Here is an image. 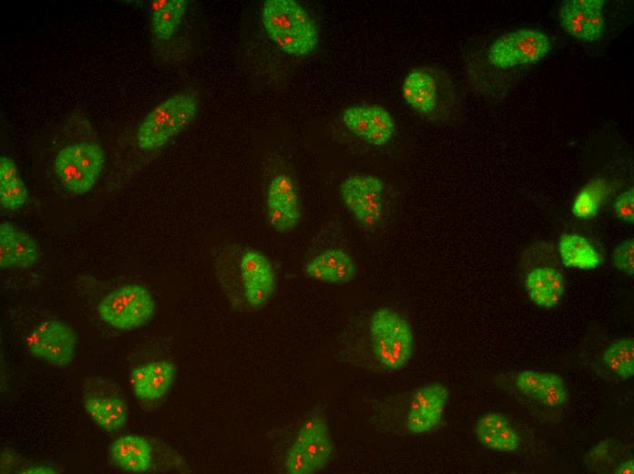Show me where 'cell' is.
Masks as SVG:
<instances>
[{
    "instance_id": "4316f807",
    "label": "cell",
    "mask_w": 634,
    "mask_h": 474,
    "mask_svg": "<svg viewBox=\"0 0 634 474\" xmlns=\"http://www.w3.org/2000/svg\"><path fill=\"white\" fill-rule=\"evenodd\" d=\"M602 359L607 367L619 378L629 379L634 375V340L620 338L604 351Z\"/></svg>"
},
{
    "instance_id": "52a82bcc",
    "label": "cell",
    "mask_w": 634,
    "mask_h": 474,
    "mask_svg": "<svg viewBox=\"0 0 634 474\" xmlns=\"http://www.w3.org/2000/svg\"><path fill=\"white\" fill-rule=\"evenodd\" d=\"M105 151L91 142L68 145L56 154L53 170L62 185L75 194H84L96 184L103 169Z\"/></svg>"
},
{
    "instance_id": "44dd1931",
    "label": "cell",
    "mask_w": 634,
    "mask_h": 474,
    "mask_svg": "<svg viewBox=\"0 0 634 474\" xmlns=\"http://www.w3.org/2000/svg\"><path fill=\"white\" fill-rule=\"evenodd\" d=\"M109 457L119 469L131 473H142L150 469L152 448L141 436L124 435L110 445Z\"/></svg>"
},
{
    "instance_id": "5bb4252c",
    "label": "cell",
    "mask_w": 634,
    "mask_h": 474,
    "mask_svg": "<svg viewBox=\"0 0 634 474\" xmlns=\"http://www.w3.org/2000/svg\"><path fill=\"white\" fill-rule=\"evenodd\" d=\"M517 390L527 398L547 407H559L568 400V389L557 374L527 369L515 378Z\"/></svg>"
},
{
    "instance_id": "ffe728a7",
    "label": "cell",
    "mask_w": 634,
    "mask_h": 474,
    "mask_svg": "<svg viewBox=\"0 0 634 474\" xmlns=\"http://www.w3.org/2000/svg\"><path fill=\"white\" fill-rule=\"evenodd\" d=\"M402 94L405 102L417 113L433 114L438 105V85L429 69L414 68L404 77Z\"/></svg>"
},
{
    "instance_id": "4fadbf2b",
    "label": "cell",
    "mask_w": 634,
    "mask_h": 474,
    "mask_svg": "<svg viewBox=\"0 0 634 474\" xmlns=\"http://www.w3.org/2000/svg\"><path fill=\"white\" fill-rule=\"evenodd\" d=\"M349 131L373 146H383L394 137L395 123L391 113L380 105H355L343 113Z\"/></svg>"
},
{
    "instance_id": "8fae6325",
    "label": "cell",
    "mask_w": 634,
    "mask_h": 474,
    "mask_svg": "<svg viewBox=\"0 0 634 474\" xmlns=\"http://www.w3.org/2000/svg\"><path fill=\"white\" fill-rule=\"evenodd\" d=\"M265 209L269 224L279 233H288L300 223L302 208L292 178L285 173L272 177L265 192Z\"/></svg>"
},
{
    "instance_id": "7a4b0ae2",
    "label": "cell",
    "mask_w": 634,
    "mask_h": 474,
    "mask_svg": "<svg viewBox=\"0 0 634 474\" xmlns=\"http://www.w3.org/2000/svg\"><path fill=\"white\" fill-rule=\"evenodd\" d=\"M369 333L373 356L386 369L399 370L411 360L414 334L408 320L391 307H380L371 315Z\"/></svg>"
},
{
    "instance_id": "83f0119b",
    "label": "cell",
    "mask_w": 634,
    "mask_h": 474,
    "mask_svg": "<svg viewBox=\"0 0 634 474\" xmlns=\"http://www.w3.org/2000/svg\"><path fill=\"white\" fill-rule=\"evenodd\" d=\"M603 190L600 181L596 180L589 183L579 191L576 196L572 207V213L580 220H591L598 214Z\"/></svg>"
},
{
    "instance_id": "ba28073f",
    "label": "cell",
    "mask_w": 634,
    "mask_h": 474,
    "mask_svg": "<svg viewBox=\"0 0 634 474\" xmlns=\"http://www.w3.org/2000/svg\"><path fill=\"white\" fill-rule=\"evenodd\" d=\"M551 48L548 36L538 29L523 28L505 34L490 46L487 58L498 68L532 64L544 58Z\"/></svg>"
},
{
    "instance_id": "d4e9b609",
    "label": "cell",
    "mask_w": 634,
    "mask_h": 474,
    "mask_svg": "<svg viewBox=\"0 0 634 474\" xmlns=\"http://www.w3.org/2000/svg\"><path fill=\"white\" fill-rule=\"evenodd\" d=\"M26 187L22 180L15 162L8 157L0 158V202L9 211L21 208L27 201Z\"/></svg>"
},
{
    "instance_id": "e0dca14e",
    "label": "cell",
    "mask_w": 634,
    "mask_h": 474,
    "mask_svg": "<svg viewBox=\"0 0 634 474\" xmlns=\"http://www.w3.org/2000/svg\"><path fill=\"white\" fill-rule=\"evenodd\" d=\"M38 257L37 244L28 232L11 222H1V269H27L36 263Z\"/></svg>"
},
{
    "instance_id": "4dcf8cb0",
    "label": "cell",
    "mask_w": 634,
    "mask_h": 474,
    "mask_svg": "<svg viewBox=\"0 0 634 474\" xmlns=\"http://www.w3.org/2000/svg\"><path fill=\"white\" fill-rule=\"evenodd\" d=\"M616 474H633L634 473V460L633 459H627L617 465L613 470Z\"/></svg>"
},
{
    "instance_id": "9a60e30c",
    "label": "cell",
    "mask_w": 634,
    "mask_h": 474,
    "mask_svg": "<svg viewBox=\"0 0 634 474\" xmlns=\"http://www.w3.org/2000/svg\"><path fill=\"white\" fill-rule=\"evenodd\" d=\"M303 271L310 279L343 285L354 278L356 265L351 254L343 249L327 248L312 256L305 263Z\"/></svg>"
},
{
    "instance_id": "277c9868",
    "label": "cell",
    "mask_w": 634,
    "mask_h": 474,
    "mask_svg": "<svg viewBox=\"0 0 634 474\" xmlns=\"http://www.w3.org/2000/svg\"><path fill=\"white\" fill-rule=\"evenodd\" d=\"M198 107V98L192 93H179L162 100L139 125L138 146L145 150L161 148L192 122Z\"/></svg>"
},
{
    "instance_id": "7c38bea8",
    "label": "cell",
    "mask_w": 634,
    "mask_h": 474,
    "mask_svg": "<svg viewBox=\"0 0 634 474\" xmlns=\"http://www.w3.org/2000/svg\"><path fill=\"white\" fill-rule=\"evenodd\" d=\"M449 397L448 387L440 382L419 387L408 405L405 419L407 430L421 435L436 428L442 422Z\"/></svg>"
},
{
    "instance_id": "7402d4cb",
    "label": "cell",
    "mask_w": 634,
    "mask_h": 474,
    "mask_svg": "<svg viewBox=\"0 0 634 474\" xmlns=\"http://www.w3.org/2000/svg\"><path fill=\"white\" fill-rule=\"evenodd\" d=\"M85 410L88 417L108 433L120 430L128 419L126 402L112 395H91L85 398Z\"/></svg>"
},
{
    "instance_id": "cb8c5ba5",
    "label": "cell",
    "mask_w": 634,
    "mask_h": 474,
    "mask_svg": "<svg viewBox=\"0 0 634 474\" xmlns=\"http://www.w3.org/2000/svg\"><path fill=\"white\" fill-rule=\"evenodd\" d=\"M603 0L564 1L559 11L563 29L570 36L588 41V25L592 12L602 9Z\"/></svg>"
},
{
    "instance_id": "d6986e66",
    "label": "cell",
    "mask_w": 634,
    "mask_h": 474,
    "mask_svg": "<svg viewBox=\"0 0 634 474\" xmlns=\"http://www.w3.org/2000/svg\"><path fill=\"white\" fill-rule=\"evenodd\" d=\"M565 278L552 266L532 269L526 276L525 288L530 300L544 309L556 307L565 293Z\"/></svg>"
},
{
    "instance_id": "8992f818",
    "label": "cell",
    "mask_w": 634,
    "mask_h": 474,
    "mask_svg": "<svg viewBox=\"0 0 634 474\" xmlns=\"http://www.w3.org/2000/svg\"><path fill=\"white\" fill-rule=\"evenodd\" d=\"M100 319L118 330H133L150 321L155 300L148 289L128 283L107 294L97 306Z\"/></svg>"
},
{
    "instance_id": "1f68e13d",
    "label": "cell",
    "mask_w": 634,
    "mask_h": 474,
    "mask_svg": "<svg viewBox=\"0 0 634 474\" xmlns=\"http://www.w3.org/2000/svg\"><path fill=\"white\" fill-rule=\"evenodd\" d=\"M26 473H54L55 471L47 467H34L27 469Z\"/></svg>"
},
{
    "instance_id": "30bf717a",
    "label": "cell",
    "mask_w": 634,
    "mask_h": 474,
    "mask_svg": "<svg viewBox=\"0 0 634 474\" xmlns=\"http://www.w3.org/2000/svg\"><path fill=\"white\" fill-rule=\"evenodd\" d=\"M28 352L56 367L72 363L77 347V335L72 327L58 319H47L37 324L26 339Z\"/></svg>"
},
{
    "instance_id": "484cf974",
    "label": "cell",
    "mask_w": 634,
    "mask_h": 474,
    "mask_svg": "<svg viewBox=\"0 0 634 474\" xmlns=\"http://www.w3.org/2000/svg\"><path fill=\"white\" fill-rule=\"evenodd\" d=\"M187 6L185 0H164L152 4V26L158 38L168 40L176 33Z\"/></svg>"
},
{
    "instance_id": "9c48e42d",
    "label": "cell",
    "mask_w": 634,
    "mask_h": 474,
    "mask_svg": "<svg viewBox=\"0 0 634 474\" xmlns=\"http://www.w3.org/2000/svg\"><path fill=\"white\" fill-rule=\"evenodd\" d=\"M342 200L355 220L364 228L376 227L383 217V180L373 174L347 177L340 186Z\"/></svg>"
},
{
    "instance_id": "3957f363",
    "label": "cell",
    "mask_w": 634,
    "mask_h": 474,
    "mask_svg": "<svg viewBox=\"0 0 634 474\" xmlns=\"http://www.w3.org/2000/svg\"><path fill=\"white\" fill-rule=\"evenodd\" d=\"M218 252L235 267L246 305L251 309L263 307L276 288L275 270L268 256L239 243L224 245Z\"/></svg>"
},
{
    "instance_id": "5b68a950",
    "label": "cell",
    "mask_w": 634,
    "mask_h": 474,
    "mask_svg": "<svg viewBox=\"0 0 634 474\" xmlns=\"http://www.w3.org/2000/svg\"><path fill=\"white\" fill-rule=\"evenodd\" d=\"M334 450L333 440L325 419L310 417L298 430L284 460L289 474H312L323 469Z\"/></svg>"
},
{
    "instance_id": "f546056e",
    "label": "cell",
    "mask_w": 634,
    "mask_h": 474,
    "mask_svg": "<svg viewBox=\"0 0 634 474\" xmlns=\"http://www.w3.org/2000/svg\"><path fill=\"white\" fill-rule=\"evenodd\" d=\"M616 216L628 223L634 222V191L629 189L618 196L614 203Z\"/></svg>"
},
{
    "instance_id": "f1b7e54d",
    "label": "cell",
    "mask_w": 634,
    "mask_h": 474,
    "mask_svg": "<svg viewBox=\"0 0 634 474\" xmlns=\"http://www.w3.org/2000/svg\"><path fill=\"white\" fill-rule=\"evenodd\" d=\"M612 260L617 269L629 275H633L634 239L629 238L619 242L612 252Z\"/></svg>"
},
{
    "instance_id": "6da1fadb",
    "label": "cell",
    "mask_w": 634,
    "mask_h": 474,
    "mask_svg": "<svg viewBox=\"0 0 634 474\" xmlns=\"http://www.w3.org/2000/svg\"><path fill=\"white\" fill-rule=\"evenodd\" d=\"M261 19L268 36L284 53L303 57L317 46L318 28L305 10L294 0H266Z\"/></svg>"
},
{
    "instance_id": "603a6c76",
    "label": "cell",
    "mask_w": 634,
    "mask_h": 474,
    "mask_svg": "<svg viewBox=\"0 0 634 474\" xmlns=\"http://www.w3.org/2000/svg\"><path fill=\"white\" fill-rule=\"evenodd\" d=\"M561 263L568 268L594 270L601 263V255L584 236L564 233L558 240Z\"/></svg>"
},
{
    "instance_id": "ac0fdd59",
    "label": "cell",
    "mask_w": 634,
    "mask_h": 474,
    "mask_svg": "<svg viewBox=\"0 0 634 474\" xmlns=\"http://www.w3.org/2000/svg\"><path fill=\"white\" fill-rule=\"evenodd\" d=\"M479 444L495 452H514L521 444V438L509 420L502 414L489 412L481 416L474 428Z\"/></svg>"
},
{
    "instance_id": "2e32d148",
    "label": "cell",
    "mask_w": 634,
    "mask_h": 474,
    "mask_svg": "<svg viewBox=\"0 0 634 474\" xmlns=\"http://www.w3.org/2000/svg\"><path fill=\"white\" fill-rule=\"evenodd\" d=\"M176 374L177 367L170 361H153L139 366L129 375L132 393L142 401H157L169 392Z\"/></svg>"
}]
</instances>
